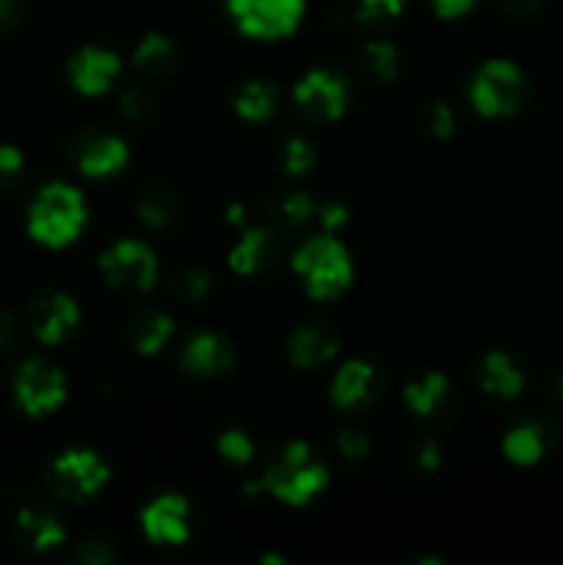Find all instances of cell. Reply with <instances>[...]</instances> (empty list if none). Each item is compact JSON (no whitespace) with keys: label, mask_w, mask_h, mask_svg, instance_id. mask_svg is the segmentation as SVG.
Wrapping results in <instances>:
<instances>
[{"label":"cell","mask_w":563,"mask_h":565,"mask_svg":"<svg viewBox=\"0 0 563 565\" xmlns=\"http://www.w3.org/2000/svg\"><path fill=\"white\" fill-rule=\"evenodd\" d=\"M379 392V373L368 362H348L331 384V401L340 408H359Z\"/></svg>","instance_id":"17"},{"label":"cell","mask_w":563,"mask_h":565,"mask_svg":"<svg viewBox=\"0 0 563 565\" xmlns=\"http://www.w3.org/2000/svg\"><path fill=\"white\" fill-rule=\"evenodd\" d=\"M296 105L307 119L331 121L348 105V86L329 70H315L296 86Z\"/></svg>","instance_id":"9"},{"label":"cell","mask_w":563,"mask_h":565,"mask_svg":"<svg viewBox=\"0 0 563 565\" xmlns=\"http://www.w3.org/2000/svg\"><path fill=\"white\" fill-rule=\"evenodd\" d=\"M144 530L155 544H182L188 539V505L180 497H160L144 511Z\"/></svg>","instance_id":"15"},{"label":"cell","mask_w":563,"mask_h":565,"mask_svg":"<svg viewBox=\"0 0 563 565\" xmlns=\"http://www.w3.org/2000/svg\"><path fill=\"white\" fill-rule=\"evenodd\" d=\"M472 103L484 116L517 114L528 99V81L508 61H489L472 81Z\"/></svg>","instance_id":"4"},{"label":"cell","mask_w":563,"mask_h":565,"mask_svg":"<svg viewBox=\"0 0 563 565\" xmlns=\"http://www.w3.org/2000/svg\"><path fill=\"white\" fill-rule=\"evenodd\" d=\"M555 397L563 403V375L555 381Z\"/></svg>","instance_id":"43"},{"label":"cell","mask_w":563,"mask_h":565,"mask_svg":"<svg viewBox=\"0 0 563 565\" xmlns=\"http://www.w3.org/2000/svg\"><path fill=\"white\" fill-rule=\"evenodd\" d=\"M108 480V467L88 450H72L55 458L47 483L55 497L66 502H83L97 494Z\"/></svg>","instance_id":"5"},{"label":"cell","mask_w":563,"mask_h":565,"mask_svg":"<svg viewBox=\"0 0 563 565\" xmlns=\"http://www.w3.org/2000/svg\"><path fill=\"white\" fill-rule=\"evenodd\" d=\"M293 265L307 279V290L312 298H337L351 285L353 268L348 252L342 248V243H337L329 235L304 243Z\"/></svg>","instance_id":"3"},{"label":"cell","mask_w":563,"mask_h":565,"mask_svg":"<svg viewBox=\"0 0 563 565\" xmlns=\"http://www.w3.org/2000/svg\"><path fill=\"white\" fill-rule=\"evenodd\" d=\"M318 215H320V221L326 224V230H334V226L346 224V221H348V210L342 207V204H337V202L323 204V207L318 210Z\"/></svg>","instance_id":"38"},{"label":"cell","mask_w":563,"mask_h":565,"mask_svg":"<svg viewBox=\"0 0 563 565\" xmlns=\"http://www.w3.org/2000/svg\"><path fill=\"white\" fill-rule=\"evenodd\" d=\"M75 160L83 174L108 177L127 163V147L116 136H97L88 132L75 143Z\"/></svg>","instance_id":"14"},{"label":"cell","mask_w":563,"mask_h":565,"mask_svg":"<svg viewBox=\"0 0 563 565\" xmlns=\"http://www.w3.org/2000/svg\"><path fill=\"white\" fill-rule=\"evenodd\" d=\"M442 17H458L475 6V0H431Z\"/></svg>","instance_id":"40"},{"label":"cell","mask_w":563,"mask_h":565,"mask_svg":"<svg viewBox=\"0 0 563 565\" xmlns=\"http://www.w3.org/2000/svg\"><path fill=\"white\" fill-rule=\"evenodd\" d=\"M513 17H535L541 11V0H502Z\"/></svg>","instance_id":"41"},{"label":"cell","mask_w":563,"mask_h":565,"mask_svg":"<svg viewBox=\"0 0 563 565\" xmlns=\"http://www.w3.org/2000/svg\"><path fill=\"white\" fill-rule=\"evenodd\" d=\"M337 351H340V340L323 323L301 326L293 331L290 342H287V353L296 367H320V364L331 362Z\"/></svg>","instance_id":"16"},{"label":"cell","mask_w":563,"mask_h":565,"mask_svg":"<svg viewBox=\"0 0 563 565\" xmlns=\"http://www.w3.org/2000/svg\"><path fill=\"white\" fill-rule=\"evenodd\" d=\"M119 70V58L103 47H83L70 61V77L77 92L83 94H103L116 81Z\"/></svg>","instance_id":"12"},{"label":"cell","mask_w":563,"mask_h":565,"mask_svg":"<svg viewBox=\"0 0 563 565\" xmlns=\"http://www.w3.org/2000/svg\"><path fill=\"white\" fill-rule=\"evenodd\" d=\"M99 268H103L105 279H108L110 287L141 292L155 285V276H158V259H155V254L149 252L144 243L121 241L103 254Z\"/></svg>","instance_id":"6"},{"label":"cell","mask_w":563,"mask_h":565,"mask_svg":"<svg viewBox=\"0 0 563 565\" xmlns=\"http://www.w3.org/2000/svg\"><path fill=\"white\" fill-rule=\"evenodd\" d=\"M368 66L370 72H373L379 81H392V77L397 75V64H401V58H397V50L392 47L390 42H373L368 44Z\"/></svg>","instance_id":"27"},{"label":"cell","mask_w":563,"mask_h":565,"mask_svg":"<svg viewBox=\"0 0 563 565\" xmlns=\"http://www.w3.org/2000/svg\"><path fill=\"white\" fill-rule=\"evenodd\" d=\"M315 166V149L304 138H290L285 143V169L290 174H304Z\"/></svg>","instance_id":"28"},{"label":"cell","mask_w":563,"mask_h":565,"mask_svg":"<svg viewBox=\"0 0 563 565\" xmlns=\"http://www.w3.org/2000/svg\"><path fill=\"white\" fill-rule=\"evenodd\" d=\"M557 441V425L552 419H528V423L517 425V428L508 430L506 441H502V450L511 458L513 463H522V467H530V463L541 461L546 452L555 447Z\"/></svg>","instance_id":"11"},{"label":"cell","mask_w":563,"mask_h":565,"mask_svg":"<svg viewBox=\"0 0 563 565\" xmlns=\"http://www.w3.org/2000/svg\"><path fill=\"white\" fill-rule=\"evenodd\" d=\"M406 0H362V20L384 22L403 9Z\"/></svg>","instance_id":"36"},{"label":"cell","mask_w":563,"mask_h":565,"mask_svg":"<svg viewBox=\"0 0 563 565\" xmlns=\"http://www.w3.org/2000/svg\"><path fill=\"white\" fill-rule=\"evenodd\" d=\"M315 215H318V207H315L312 199L304 196V193H290V196L282 199L279 221L287 230H298V226L309 224Z\"/></svg>","instance_id":"26"},{"label":"cell","mask_w":563,"mask_h":565,"mask_svg":"<svg viewBox=\"0 0 563 565\" xmlns=\"http://www.w3.org/2000/svg\"><path fill=\"white\" fill-rule=\"evenodd\" d=\"M337 447H340L342 456L351 458V461H362L370 452V441L362 430H342V434L337 436Z\"/></svg>","instance_id":"34"},{"label":"cell","mask_w":563,"mask_h":565,"mask_svg":"<svg viewBox=\"0 0 563 565\" xmlns=\"http://www.w3.org/2000/svg\"><path fill=\"white\" fill-rule=\"evenodd\" d=\"M524 386V375L506 353H489L484 359V390L495 397H517Z\"/></svg>","instance_id":"20"},{"label":"cell","mask_w":563,"mask_h":565,"mask_svg":"<svg viewBox=\"0 0 563 565\" xmlns=\"http://www.w3.org/2000/svg\"><path fill=\"white\" fill-rule=\"evenodd\" d=\"M17 535H20V544L25 550L47 552L64 541V527L59 524V519L50 516L42 508H28L17 519Z\"/></svg>","instance_id":"19"},{"label":"cell","mask_w":563,"mask_h":565,"mask_svg":"<svg viewBox=\"0 0 563 565\" xmlns=\"http://www.w3.org/2000/svg\"><path fill=\"white\" fill-rule=\"evenodd\" d=\"M138 215L147 226L163 230L180 215V199L169 188H152V191L144 193L141 204H138Z\"/></svg>","instance_id":"25"},{"label":"cell","mask_w":563,"mask_h":565,"mask_svg":"<svg viewBox=\"0 0 563 565\" xmlns=\"http://www.w3.org/2000/svg\"><path fill=\"white\" fill-rule=\"evenodd\" d=\"M235 108L241 110L243 119H268L276 110V88L265 81L246 83V86H241V92H237Z\"/></svg>","instance_id":"24"},{"label":"cell","mask_w":563,"mask_h":565,"mask_svg":"<svg viewBox=\"0 0 563 565\" xmlns=\"http://www.w3.org/2000/svg\"><path fill=\"white\" fill-rule=\"evenodd\" d=\"M17 342V323L11 315L0 312V353L11 351Z\"/></svg>","instance_id":"39"},{"label":"cell","mask_w":563,"mask_h":565,"mask_svg":"<svg viewBox=\"0 0 563 565\" xmlns=\"http://www.w3.org/2000/svg\"><path fill=\"white\" fill-rule=\"evenodd\" d=\"M14 395L17 403L33 417L55 412L66 395L64 373L44 359H28L14 379Z\"/></svg>","instance_id":"7"},{"label":"cell","mask_w":563,"mask_h":565,"mask_svg":"<svg viewBox=\"0 0 563 565\" xmlns=\"http://www.w3.org/2000/svg\"><path fill=\"white\" fill-rule=\"evenodd\" d=\"M447 392H450V386H447L445 375H425L423 381L408 386L406 403L417 417H434V414L442 412V406H445Z\"/></svg>","instance_id":"23"},{"label":"cell","mask_w":563,"mask_h":565,"mask_svg":"<svg viewBox=\"0 0 563 565\" xmlns=\"http://www.w3.org/2000/svg\"><path fill=\"white\" fill-rule=\"evenodd\" d=\"M210 290H213V281L204 270H188V274L180 276V292L188 301H202Z\"/></svg>","instance_id":"32"},{"label":"cell","mask_w":563,"mask_h":565,"mask_svg":"<svg viewBox=\"0 0 563 565\" xmlns=\"http://www.w3.org/2000/svg\"><path fill=\"white\" fill-rule=\"evenodd\" d=\"M77 557H81L83 563H92V565H105L110 563L116 557L114 552V544L105 539H88L83 541L81 550H77Z\"/></svg>","instance_id":"33"},{"label":"cell","mask_w":563,"mask_h":565,"mask_svg":"<svg viewBox=\"0 0 563 565\" xmlns=\"http://www.w3.org/2000/svg\"><path fill=\"white\" fill-rule=\"evenodd\" d=\"M171 337V318L163 312H138L130 320V342L138 353H155Z\"/></svg>","instance_id":"22"},{"label":"cell","mask_w":563,"mask_h":565,"mask_svg":"<svg viewBox=\"0 0 563 565\" xmlns=\"http://www.w3.org/2000/svg\"><path fill=\"white\" fill-rule=\"evenodd\" d=\"M22 171H25V160L22 152L14 147H0V188H11L20 182Z\"/></svg>","instance_id":"30"},{"label":"cell","mask_w":563,"mask_h":565,"mask_svg":"<svg viewBox=\"0 0 563 565\" xmlns=\"http://www.w3.org/2000/svg\"><path fill=\"white\" fill-rule=\"evenodd\" d=\"M419 463H423V467H436V463H439V447H436L434 441H428V445L423 447V452H419Z\"/></svg>","instance_id":"42"},{"label":"cell","mask_w":563,"mask_h":565,"mask_svg":"<svg viewBox=\"0 0 563 565\" xmlns=\"http://www.w3.org/2000/svg\"><path fill=\"white\" fill-rule=\"evenodd\" d=\"M86 221L83 196L70 185H47L31 204V235L44 246H66Z\"/></svg>","instance_id":"1"},{"label":"cell","mask_w":563,"mask_h":565,"mask_svg":"<svg viewBox=\"0 0 563 565\" xmlns=\"http://www.w3.org/2000/svg\"><path fill=\"white\" fill-rule=\"evenodd\" d=\"M425 127L436 138H447L453 132V110L445 103H434L425 110Z\"/></svg>","instance_id":"35"},{"label":"cell","mask_w":563,"mask_h":565,"mask_svg":"<svg viewBox=\"0 0 563 565\" xmlns=\"http://www.w3.org/2000/svg\"><path fill=\"white\" fill-rule=\"evenodd\" d=\"M121 114L130 121H147L155 114V99L147 92H127L121 97Z\"/></svg>","instance_id":"31"},{"label":"cell","mask_w":563,"mask_h":565,"mask_svg":"<svg viewBox=\"0 0 563 565\" xmlns=\"http://www.w3.org/2000/svg\"><path fill=\"white\" fill-rule=\"evenodd\" d=\"M276 254H279V241L276 235H270L268 230H252L237 241V246L232 248V268L243 276L263 274L270 265L276 263Z\"/></svg>","instance_id":"18"},{"label":"cell","mask_w":563,"mask_h":565,"mask_svg":"<svg viewBox=\"0 0 563 565\" xmlns=\"http://www.w3.org/2000/svg\"><path fill=\"white\" fill-rule=\"evenodd\" d=\"M22 0H0V31H9L20 22Z\"/></svg>","instance_id":"37"},{"label":"cell","mask_w":563,"mask_h":565,"mask_svg":"<svg viewBox=\"0 0 563 565\" xmlns=\"http://www.w3.org/2000/svg\"><path fill=\"white\" fill-rule=\"evenodd\" d=\"M230 11L252 36L276 39L298 25L304 0H230Z\"/></svg>","instance_id":"8"},{"label":"cell","mask_w":563,"mask_h":565,"mask_svg":"<svg viewBox=\"0 0 563 565\" xmlns=\"http://www.w3.org/2000/svg\"><path fill=\"white\" fill-rule=\"evenodd\" d=\"M326 478H329V472H326L323 463L312 456L307 445L296 441L268 467L265 489L276 500H285L290 505H304V502H309L323 489Z\"/></svg>","instance_id":"2"},{"label":"cell","mask_w":563,"mask_h":565,"mask_svg":"<svg viewBox=\"0 0 563 565\" xmlns=\"http://www.w3.org/2000/svg\"><path fill=\"white\" fill-rule=\"evenodd\" d=\"M81 309L64 292H44L28 307V323L44 345H59L75 331Z\"/></svg>","instance_id":"10"},{"label":"cell","mask_w":563,"mask_h":565,"mask_svg":"<svg viewBox=\"0 0 563 565\" xmlns=\"http://www.w3.org/2000/svg\"><path fill=\"white\" fill-rule=\"evenodd\" d=\"M136 66L141 75L147 77H166L174 72L177 66V47L171 39L160 36V33H149L136 50Z\"/></svg>","instance_id":"21"},{"label":"cell","mask_w":563,"mask_h":565,"mask_svg":"<svg viewBox=\"0 0 563 565\" xmlns=\"http://www.w3.org/2000/svg\"><path fill=\"white\" fill-rule=\"evenodd\" d=\"M219 450L226 461L246 463L248 458H252L254 447H252V439H248L246 434H241V430H226V434L219 439Z\"/></svg>","instance_id":"29"},{"label":"cell","mask_w":563,"mask_h":565,"mask_svg":"<svg viewBox=\"0 0 563 565\" xmlns=\"http://www.w3.org/2000/svg\"><path fill=\"white\" fill-rule=\"evenodd\" d=\"M182 367L193 375H221L235 362L230 340H224L215 331H202L193 340H188L185 351L180 356Z\"/></svg>","instance_id":"13"}]
</instances>
